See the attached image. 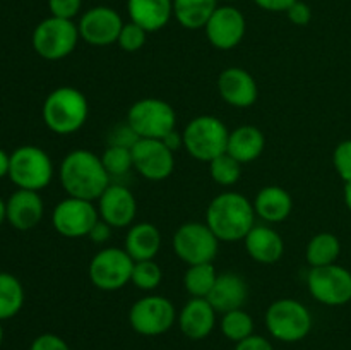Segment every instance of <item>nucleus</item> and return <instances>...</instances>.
I'll use <instances>...</instances> for the list:
<instances>
[{"instance_id": "nucleus-48", "label": "nucleus", "mask_w": 351, "mask_h": 350, "mask_svg": "<svg viewBox=\"0 0 351 350\" xmlns=\"http://www.w3.org/2000/svg\"><path fill=\"white\" fill-rule=\"evenodd\" d=\"M2 342H3V328L2 325H0V345H2Z\"/></svg>"}, {"instance_id": "nucleus-21", "label": "nucleus", "mask_w": 351, "mask_h": 350, "mask_svg": "<svg viewBox=\"0 0 351 350\" xmlns=\"http://www.w3.org/2000/svg\"><path fill=\"white\" fill-rule=\"evenodd\" d=\"M216 314L208 299L192 297L178 312L180 331L191 340H204L216 326Z\"/></svg>"}, {"instance_id": "nucleus-45", "label": "nucleus", "mask_w": 351, "mask_h": 350, "mask_svg": "<svg viewBox=\"0 0 351 350\" xmlns=\"http://www.w3.org/2000/svg\"><path fill=\"white\" fill-rule=\"evenodd\" d=\"M9 167H10V154H7L5 151L0 148V178L9 175Z\"/></svg>"}, {"instance_id": "nucleus-30", "label": "nucleus", "mask_w": 351, "mask_h": 350, "mask_svg": "<svg viewBox=\"0 0 351 350\" xmlns=\"http://www.w3.org/2000/svg\"><path fill=\"white\" fill-rule=\"evenodd\" d=\"M24 288L14 275L0 271V321L10 319L23 309Z\"/></svg>"}, {"instance_id": "nucleus-10", "label": "nucleus", "mask_w": 351, "mask_h": 350, "mask_svg": "<svg viewBox=\"0 0 351 350\" xmlns=\"http://www.w3.org/2000/svg\"><path fill=\"white\" fill-rule=\"evenodd\" d=\"M171 246L177 257L192 266V264L213 263L218 256L219 239L206 225V222H189L178 226L177 232L173 233Z\"/></svg>"}, {"instance_id": "nucleus-46", "label": "nucleus", "mask_w": 351, "mask_h": 350, "mask_svg": "<svg viewBox=\"0 0 351 350\" xmlns=\"http://www.w3.org/2000/svg\"><path fill=\"white\" fill-rule=\"evenodd\" d=\"M343 196H345L346 208H348L351 211V180L345 182V191H343Z\"/></svg>"}, {"instance_id": "nucleus-17", "label": "nucleus", "mask_w": 351, "mask_h": 350, "mask_svg": "<svg viewBox=\"0 0 351 350\" xmlns=\"http://www.w3.org/2000/svg\"><path fill=\"white\" fill-rule=\"evenodd\" d=\"M98 213L103 222L112 229L132 226L137 215L136 196L130 189L120 184H110L98 199Z\"/></svg>"}, {"instance_id": "nucleus-47", "label": "nucleus", "mask_w": 351, "mask_h": 350, "mask_svg": "<svg viewBox=\"0 0 351 350\" xmlns=\"http://www.w3.org/2000/svg\"><path fill=\"white\" fill-rule=\"evenodd\" d=\"M5 218V201H3L2 198H0V225H2V222Z\"/></svg>"}, {"instance_id": "nucleus-43", "label": "nucleus", "mask_w": 351, "mask_h": 350, "mask_svg": "<svg viewBox=\"0 0 351 350\" xmlns=\"http://www.w3.org/2000/svg\"><path fill=\"white\" fill-rule=\"evenodd\" d=\"M297 0H254L257 7L267 12H287Z\"/></svg>"}, {"instance_id": "nucleus-14", "label": "nucleus", "mask_w": 351, "mask_h": 350, "mask_svg": "<svg viewBox=\"0 0 351 350\" xmlns=\"http://www.w3.org/2000/svg\"><path fill=\"white\" fill-rule=\"evenodd\" d=\"M134 170L151 182L167 180L175 170V153L161 139H139L132 148Z\"/></svg>"}, {"instance_id": "nucleus-16", "label": "nucleus", "mask_w": 351, "mask_h": 350, "mask_svg": "<svg viewBox=\"0 0 351 350\" xmlns=\"http://www.w3.org/2000/svg\"><path fill=\"white\" fill-rule=\"evenodd\" d=\"M204 30L209 43L218 50L226 51L242 43L245 38L247 23L237 7L223 5L213 12Z\"/></svg>"}, {"instance_id": "nucleus-4", "label": "nucleus", "mask_w": 351, "mask_h": 350, "mask_svg": "<svg viewBox=\"0 0 351 350\" xmlns=\"http://www.w3.org/2000/svg\"><path fill=\"white\" fill-rule=\"evenodd\" d=\"M184 148L197 161L209 163L226 153L230 130L221 119L215 115H199L185 126Z\"/></svg>"}, {"instance_id": "nucleus-26", "label": "nucleus", "mask_w": 351, "mask_h": 350, "mask_svg": "<svg viewBox=\"0 0 351 350\" xmlns=\"http://www.w3.org/2000/svg\"><path fill=\"white\" fill-rule=\"evenodd\" d=\"M266 148V137L256 126H240L230 132L226 153L232 154L242 165L252 163L263 154Z\"/></svg>"}, {"instance_id": "nucleus-6", "label": "nucleus", "mask_w": 351, "mask_h": 350, "mask_svg": "<svg viewBox=\"0 0 351 350\" xmlns=\"http://www.w3.org/2000/svg\"><path fill=\"white\" fill-rule=\"evenodd\" d=\"M127 122L141 139H163L177 129V112L165 100L143 98L130 105Z\"/></svg>"}, {"instance_id": "nucleus-15", "label": "nucleus", "mask_w": 351, "mask_h": 350, "mask_svg": "<svg viewBox=\"0 0 351 350\" xmlns=\"http://www.w3.org/2000/svg\"><path fill=\"white\" fill-rule=\"evenodd\" d=\"M81 40L93 47H108L117 43L123 27V21L115 9L106 5H96L86 10L79 19Z\"/></svg>"}, {"instance_id": "nucleus-29", "label": "nucleus", "mask_w": 351, "mask_h": 350, "mask_svg": "<svg viewBox=\"0 0 351 350\" xmlns=\"http://www.w3.org/2000/svg\"><path fill=\"white\" fill-rule=\"evenodd\" d=\"M218 271H216L213 263H202V264H192L187 268L184 275V287L189 292L191 297L197 299H208L211 294L213 287L218 278Z\"/></svg>"}, {"instance_id": "nucleus-44", "label": "nucleus", "mask_w": 351, "mask_h": 350, "mask_svg": "<svg viewBox=\"0 0 351 350\" xmlns=\"http://www.w3.org/2000/svg\"><path fill=\"white\" fill-rule=\"evenodd\" d=\"M165 143V146L168 148V150H171L175 153V151L182 150L184 148V132H180V130H171L170 134H167V136L161 139Z\"/></svg>"}, {"instance_id": "nucleus-38", "label": "nucleus", "mask_w": 351, "mask_h": 350, "mask_svg": "<svg viewBox=\"0 0 351 350\" xmlns=\"http://www.w3.org/2000/svg\"><path fill=\"white\" fill-rule=\"evenodd\" d=\"M82 7V0H48V9L53 17L72 21L79 16Z\"/></svg>"}, {"instance_id": "nucleus-24", "label": "nucleus", "mask_w": 351, "mask_h": 350, "mask_svg": "<svg viewBox=\"0 0 351 350\" xmlns=\"http://www.w3.org/2000/svg\"><path fill=\"white\" fill-rule=\"evenodd\" d=\"M252 205L261 220L267 223H281L290 216L293 199L281 185H266L257 192Z\"/></svg>"}, {"instance_id": "nucleus-32", "label": "nucleus", "mask_w": 351, "mask_h": 350, "mask_svg": "<svg viewBox=\"0 0 351 350\" xmlns=\"http://www.w3.org/2000/svg\"><path fill=\"white\" fill-rule=\"evenodd\" d=\"M209 175L221 187H232L242 177V163L237 161L232 154L223 153L209 161Z\"/></svg>"}, {"instance_id": "nucleus-37", "label": "nucleus", "mask_w": 351, "mask_h": 350, "mask_svg": "<svg viewBox=\"0 0 351 350\" xmlns=\"http://www.w3.org/2000/svg\"><path fill=\"white\" fill-rule=\"evenodd\" d=\"M139 139L141 137L137 136L136 130L129 126L127 120L125 124H117V126L112 127L108 132V146L129 148V150H132L134 144H136Z\"/></svg>"}, {"instance_id": "nucleus-42", "label": "nucleus", "mask_w": 351, "mask_h": 350, "mask_svg": "<svg viewBox=\"0 0 351 350\" xmlns=\"http://www.w3.org/2000/svg\"><path fill=\"white\" fill-rule=\"evenodd\" d=\"M112 230L113 229L108 223L103 222V220L99 218L98 222H96V225L93 226L91 232H89L88 239H91L95 244H105L112 239Z\"/></svg>"}, {"instance_id": "nucleus-34", "label": "nucleus", "mask_w": 351, "mask_h": 350, "mask_svg": "<svg viewBox=\"0 0 351 350\" xmlns=\"http://www.w3.org/2000/svg\"><path fill=\"white\" fill-rule=\"evenodd\" d=\"M101 161L110 177H123L134 168L132 150L129 148L108 146L101 154Z\"/></svg>"}, {"instance_id": "nucleus-40", "label": "nucleus", "mask_w": 351, "mask_h": 350, "mask_svg": "<svg viewBox=\"0 0 351 350\" xmlns=\"http://www.w3.org/2000/svg\"><path fill=\"white\" fill-rule=\"evenodd\" d=\"M287 16L288 19H290V23L295 24V26H307L312 21V9L308 3L297 0V2L287 10Z\"/></svg>"}, {"instance_id": "nucleus-23", "label": "nucleus", "mask_w": 351, "mask_h": 350, "mask_svg": "<svg viewBox=\"0 0 351 350\" xmlns=\"http://www.w3.org/2000/svg\"><path fill=\"white\" fill-rule=\"evenodd\" d=\"M127 12L132 23L147 33H156L170 23L173 16V0H127Z\"/></svg>"}, {"instance_id": "nucleus-39", "label": "nucleus", "mask_w": 351, "mask_h": 350, "mask_svg": "<svg viewBox=\"0 0 351 350\" xmlns=\"http://www.w3.org/2000/svg\"><path fill=\"white\" fill-rule=\"evenodd\" d=\"M29 350H71L64 338L53 333H43V335L36 336L31 343Z\"/></svg>"}, {"instance_id": "nucleus-5", "label": "nucleus", "mask_w": 351, "mask_h": 350, "mask_svg": "<svg viewBox=\"0 0 351 350\" xmlns=\"http://www.w3.org/2000/svg\"><path fill=\"white\" fill-rule=\"evenodd\" d=\"M266 328L271 336L285 343L304 340L311 333L314 319L307 305L297 299H278L266 311Z\"/></svg>"}, {"instance_id": "nucleus-13", "label": "nucleus", "mask_w": 351, "mask_h": 350, "mask_svg": "<svg viewBox=\"0 0 351 350\" xmlns=\"http://www.w3.org/2000/svg\"><path fill=\"white\" fill-rule=\"evenodd\" d=\"M99 220L98 208L93 201L79 198H65L55 206L51 223L53 229L67 239H81L88 237L93 226Z\"/></svg>"}, {"instance_id": "nucleus-25", "label": "nucleus", "mask_w": 351, "mask_h": 350, "mask_svg": "<svg viewBox=\"0 0 351 350\" xmlns=\"http://www.w3.org/2000/svg\"><path fill=\"white\" fill-rule=\"evenodd\" d=\"M130 257L136 261L154 259L161 249V233L156 225L149 222L134 223L125 235V247Z\"/></svg>"}, {"instance_id": "nucleus-31", "label": "nucleus", "mask_w": 351, "mask_h": 350, "mask_svg": "<svg viewBox=\"0 0 351 350\" xmlns=\"http://www.w3.org/2000/svg\"><path fill=\"white\" fill-rule=\"evenodd\" d=\"M219 328H221V333L226 338L239 343L242 340L249 338L250 335H254V319L243 309H235V311L223 314Z\"/></svg>"}, {"instance_id": "nucleus-7", "label": "nucleus", "mask_w": 351, "mask_h": 350, "mask_svg": "<svg viewBox=\"0 0 351 350\" xmlns=\"http://www.w3.org/2000/svg\"><path fill=\"white\" fill-rule=\"evenodd\" d=\"M81 34L74 21L47 17L33 31V48L45 60H62L77 47Z\"/></svg>"}, {"instance_id": "nucleus-35", "label": "nucleus", "mask_w": 351, "mask_h": 350, "mask_svg": "<svg viewBox=\"0 0 351 350\" xmlns=\"http://www.w3.org/2000/svg\"><path fill=\"white\" fill-rule=\"evenodd\" d=\"M147 40V31L144 27H141L139 24L136 23H127L123 24L122 31L119 34V40H117V45L122 48L127 54H136L141 48L146 45Z\"/></svg>"}, {"instance_id": "nucleus-36", "label": "nucleus", "mask_w": 351, "mask_h": 350, "mask_svg": "<svg viewBox=\"0 0 351 350\" xmlns=\"http://www.w3.org/2000/svg\"><path fill=\"white\" fill-rule=\"evenodd\" d=\"M332 165L345 182L351 180V139H345L335 148Z\"/></svg>"}, {"instance_id": "nucleus-33", "label": "nucleus", "mask_w": 351, "mask_h": 350, "mask_svg": "<svg viewBox=\"0 0 351 350\" xmlns=\"http://www.w3.org/2000/svg\"><path fill=\"white\" fill-rule=\"evenodd\" d=\"M130 281H132L139 290L153 292L156 290V288L160 287L161 281H163V270H161V266L154 259L136 261V263H134L132 278H130Z\"/></svg>"}, {"instance_id": "nucleus-12", "label": "nucleus", "mask_w": 351, "mask_h": 350, "mask_svg": "<svg viewBox=\"0 0 351 350\" xmlns=\"http://www.w3.org/2000/svg\"><path fill=\"white\" fill-rule=\"evenodd\" d=\"M307 288L312 297L324 305L338 307L351 302V271L338 263L311 268Z\"/></svg>"}, {"instance_id": "nucleus-18", "label": "nucleus", "mask_w": 351, "mask_h": 350, "mask_svg": "<svg viewBox=\"0 0 351 350\" xmlns=\"http://www.w3.org/2000/svg\"><path fill=\"white\" fill-rule=\"evenodd\" d=\"M218 93L223 102L235 108H250L259 98L256 79L242 67H228L219 74Z\"/></svg>"}, {"instance_id": "nucleus-49", "label": "nucleus", "mask_w": 351, "mask_h": 350, "mask_svg": "<svg viewBox=\"0 0 351 350\" xmlns=\"http://www.w3.org/2000/svg\"><path fill=\"white\" fill-rule=\"evenodd\" d=\"M225 2H233V0H225Z\"/></svg>"}, {"instance_id": "nucleus-3", "label": "nucleus", "mask_w": 351, "mask_h": 350, "mask_svg": "<svg viewBox=\"0 0 351 350\" xmlns=\"http://www.w3.org/2000/svg\"><path fill=\"white\" fill-rule=\"evenodd\" d=\"M43 122L51 132L69 136L81 129L89 115L84 93L72 86H60L48 93L41 108Z\"/></svg>"}, {"instance_id": "nucleus-11", "label": "nucleus", "mask_w": 351, "mask_h": 350, "mask_svg": "<svg viewBox=\"0 0 351 350\" xmlns=\"http://www.w3.org/2000/svg\"><path fill=\"white\" fill-rule=\"evenodd\" d=\"M177 321V311L170 299L163 295H146L134 302L129 311V323L143 336H160L171 329Z\"/></svg>"}, {"instance_id": "nucleus-2", "label": "nucleus", "mask_w": 351, "mask_h": 350, "mask_svg": "<svg viewBox=\"0 0 351 350\" xmlns=\"http://www.w3.org/2000/svg\"><path fill=\"white\" fill-rule=\"evenodd\" d=\"M256 216L252 201L240 192L226 191L211 199L206 209V225L219 242H237L254 229Z\"/></svg>"}, {"instance_id": "nucleus-22", "label": "nucleus", "mask_w": 351, "mask_h": 350, "mask_svg": "<svg viewBox=\"0 0 351 350\" xmlns=\"http://www.w3.org/2000/svg\"><path fill=\"white\" fill-rule=\"evenodd\" d=\"M243 242L249 256L261 264L278 263L285 254L283 237L267 225H254Z\"/></svg>"}, {"instance_id": "nucleus-9", "label": "nucleus", "mask_w": 351, "mask_h": 350, "mask_svg": "<svg viewBox=\"0 0 351 350\" xmlns=\"http://www.w3.org/2000/svg\"><path fill=\"white\" fill-rule=\"evenodd\" d=\"M134 259L120 247H105L93 256L88 275L91 283L103 292H115L132 278Z\"/></svg>"}, {"instance_id": "nucleus-1", "label": "nucleus", "mask_w": 351, "mask_h": 350, "mask_svg": "<svg viewBox=\"0 0 351 350\" xmlns=\"http://www.w3.org/2000/svg\"><path fill=\"white\" fill-rule=\"evenodd\" d=\"M58 178L71 198L98 201L110 185V175L103 167L101 156L89 150H74L64 156Z\"/></svg>"}, {"instance_id": "nucleus-41", "label": "nucleus", "mask_w": 351, "mask_h": 350, "mask_svg": "<svg viewBox=\"0 0 351 350\" xmlns=\"http://www.w3.org/2000/svg\"><path fill=\"white\" fill-rule=\"evenodd\" d=\"M235 350H274L273 345L267 338L259 335H250L249 338L242 340L237 343Z\"/></svg>"}, {"instance_id": "nucleus-28", "label": "nucleus", "mask_w": 351, "mask_h": 350, "mask_svg": "<svg viewBox=\"0 0 351 350\" xmlns=\"http://www.w3.org/2000/svg\"><path fill=\"white\" fill-rule=\"evenodd\" d=\"M339 254H341V242L338 237L331 232H321L308 240L305 259L311 268L329 266L338 261Z\"/></svg>"}, {"instance_id": "nucleus-27", "label": "nucleus", "mask_w": 351, "mask_h": 350, "mask_svg": "<svg viewBox=\"0 0 351 350\" xmlns=\"http://www.w3.org/2000/svg\"><path fill=\"white\" fill-rule=\"evenodd\" d=\"M218 9V0H173V16L185 30H202Z\"/></svg>"}, {"instance_id": "nucleus-8", "label": "nucleus", "mask_w": 351, "mask_h": 350, "mask_svg": "<svg viewBox=\"0 0 351 350\" xmlns=\"http://www.w3.org/2000/svg\"><path fill=\"white\" fill-rule=\"evenodd\" d=\"M9 177L19 189L40 192L53 178V163L41 148L19 146L10 154Z\"/></svg>"}, {"instance_id": "nucleus-20", "label": "nucleus", "mask_w": 351, "mask_h": 350, "mask_svg": "<svg viewBox=\"0 0 351 350\" xmlns=\"http://www.w3.org/2000/svg\"><path fill=\"white\" fill-rule=\"evenodd\" d=\"M247 297H249V287H247L243 277L233 273V271H225L216 278V283L211 294L208 295V301L216 312L225 314V312L235 311V309H243Z\"/></svg>"}, {"instance_id": "nucleus-19", "label": "nucleus", "mask_w": 351, "mask_h": 350, "mask_svg": "<svg viewBox=\"0 0 351 350\" xmlns=\"http://www.w3.org/2000/svg\"><path fill=\"white\" fill-rule=\"evenodd\" d=\"M45 213L40 192L17 189L5 202V218L16 230L26 232L41 222Z\"/></svg>"}]
</instances>
